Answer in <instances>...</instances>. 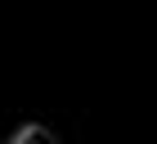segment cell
<instances>
[{
	"label": "cell",
	"mask_w": 157,
	"mask_h": 144,
	"mask_svg": "<svg viewBox=\"0 0 157 144\" xmlns=\"http://www.w3.org/2000/svg\"><path fill=\"white\" fill-rule=\"evenodd\" d=\"M9 144H59V140H54V131H45V126H23Z\"/></svg>",
	"instance_id": "6da1fadb"
}]
</instances>
